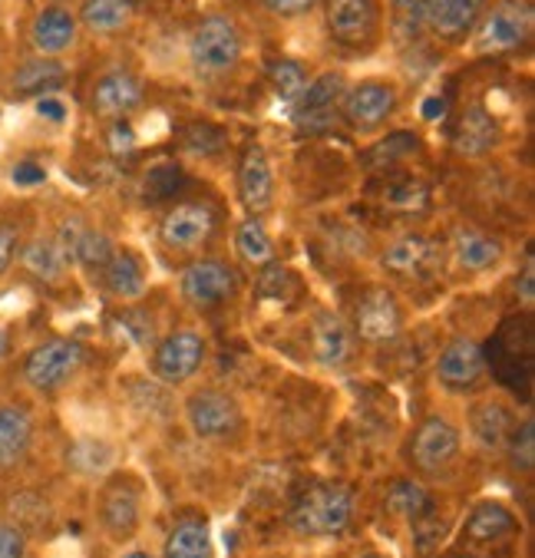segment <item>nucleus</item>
<instances>
[{
	"label": "nucleus",
	"mask_w": 535,
	"mask_h": 558,
	"mask_svg": "<svg viewBox=\"0 0 535 558\" xmlns=\"http://www.w3.org/2000/svg\"><path fill=\"white\" fill-rule=\"evenodd\" d=\"M130 17H133L130 0H86L80 11V21L96 34H113V31L126 27Z\"/></svg>",
	"instance_id": "7c9ffc66"
},
{
	"label": "nucleus",
	"mask_w": 535,
	"mask_h": 558,
	"mask_svg": "<svg viewBox=\"0 0 535 558\" xmlns=\"http://www.w3.org/2000/svg\"><path fill=\"white\" fill-rule=\"evenodd\" d=\"M143 102V86L130 73H110L102 76L93 89V109L99 117H113L123 120L130 109Z\"/></svg>",
	"instance_id": "6ab92c4d"
},
{
	"label": "nucleus",
	"mask_w": 535,
	"mask_h": 558,
	"mask_svg": "<svg viewBox=\"0 0 535 558\" xmlns=\"http://www.w3.org/2000/svg\"><path fill=\"white\" fill-rule=\"evenodd\" d=\"M453 143H457V149L463 156H483V153H489L499 143V126H496V120L486 113L483 106H473V109H466L463 120L457 123Z\"/></svg>",
	"instance_id": "5701e85b"
},
{
	"label": "nucleus",
	"mask_w": 535,
	"mask_h": 558,
	"mask_svg": "<svg viewBox=\"0 0 535 558\" xmlns=\"http://www.w3.org/2000/svg\"><path fill=\"white\" fill-rule=\"evenodd\" d=\"M83 361H86V351H83L80 341L57 338V341H47V344H40L37 351L27 354L24 380L40 393H53V390H60L63 384H70L76 377Z\"/></svg>",
	"instance_id": "7ed1b4c3"
},
{
	"label": "nucleus",
	"mask_w": 535,
	"mask_h": 558,
	"mask_svg": "<svg viewBox=\"0 0 535 558\" xmlns=\"http://www.w3.org/2000/svg\"><path fill=\"white\" fill-rule=\"evenodd\" d=\"M416 149H420V140H416L413 133H390L384 143H377V146L367 153V166H374V169H390L393 162L413 156Z\"/></svg>",
	"instance_id": "c9c22d12"
},
{
	"label": "nucleus",
	"mask_w": 535,
	"mask_h": 558,
	"mask_svg": "<svg viewBox=\"0 0 535 558\" xmlns=\"http://www.w3.org/2000/svg\"><path fill=\"white\" fill-rule=\"evenodd\" d=\"M14 258H17V232L0 226V275L14 265Z\"/></svg>",
	"instance_id": "49530a36"
},
{
	"label": "nucleus",
	"mask_w": 535,
	"mask_h": 558,
	"mask_svg": "<svg viewBox=\"0 0 535 558\" xmlns=\"http://www.w3.org/2000/svg\"><path fill=\"white\" fill-rule=\"evenodd\" d=\"M351 519H354L351 489L331 486V483L307 489L288 515L291 529L301 535H338L351 525Z\"/></svg>",
	"instance_id": "f257e3e1"
},
{
	"label": "nucleus",
	"mask_w": 535,
	"mask_h": 558,
	"mask_svg": "<svg viewBox=\"0 0 535 558\" xmlns=\"http://www.w3.org/2000/svg\"><path fill=\"white\" fill-rule=\"evenodd\" d=\"M11 179H14V185H21V189H31V185H44L47 182V169L40 166V162H17L14 166V172H11Z\"/></svg>",
	"instance_id": "a18cd8bd"
},
{
	"label": "nucleus",
	"mask_w": 535,
	"mask_h": 558,
	"mask_svg": "<svg viewBox=\"0 0 535 558\" xmlns=\"http://www.w3.org/2000/svg\"><path fill=\"white\" fill-rule=\"evenodd\" d=\"M205 361V341L195 330H175L156 348L153 371L162 384H182L189 380Z\"/></svg>",
	"instance_id": "9b49d317"
},
{
	"label": "nucleus",
	"mask_w": 535,
	"mask_h": 558,
	"mask_svg": "<svg viewBox=\"0 0 535 558\" xmlns=\"http://www.w3.org/2000/svg\"><path fill=\"white\" fill-rule=\"evenodd\" d=\"M21 262H24V268H27L34 278H40V281H57V278L63 275V268H66V262L60 258V252H57L53 242H31V245L24 248Z\"/></svg>",
	"instance_id": "72a5a7b5"
},
{
	"label": "nucleus",
	"mask_w": 535,
	"mask_h": 558,
	"mask_svg": "<svg viewBox=\"0 0 535 558\" xmlns=\"http://www.w3.org/2000/svg\"><path fill=\"white\" fill-rule=\"evenodd\" d=\"M37 117H44L47 123H63L66 120V106L57 96H40L37 99Z\"/></svg>",
	"instance_id": "09e8293b"
},
{
	"label": "nucleus",
	"mask_w": 535,
	"mask_h": 558,
	"mask_svg": "<svg viewBox=\"0 0 535 558\" xmlns=\"http://www.w3.org/2000/svg\"><path fill=\"white\" fill-rule=\"evenodd\" d=\"M410 453H413L416 470H423V473H440L460 453V429L450 420H443V416L423 420L420 429L413 433Z\"/></svg>",
	"instance_id": "1a4fd4ad"
},
{
	"label": "nucleus",
	"mask_w": 535,
	"mask_h": 558,
	"mask_svg": "<svg viewBox=\"0 0 535 558\" xmlns=\"http://www.w3.org/2000/svg\"><path fill=\"white\" fill-rule=\"evenodd\" d=\"M66 80V70L57 63V60H34V63H24L17 73H14V89L21 96H50L53 89H60Z\"/></svg>",
	"instance_id": "c85d7f7f"
},
{
	"label": "nucleus",
	"mask_w": 535,
	"mask_h": 558,
	"mask_svg": "<svg viewBox=\"0 0 535 558\" xmlns=\"http://www.w3.org/2000/svg\"><path fill=\"white\" fill-rule=\"evenodd\" d=\"M387 509H390L393 515H400V519L416 522V519H423L426 512H434V499H430V493H426L420 483L400 480V483H393L390 493H387Z\"/></svg>",
	"instance_id": "2f4dec72"
},
{
	"label": "nucleus",
	"mask_w": 535,
	"mask_h": 558,
	"mask_svg": "<svg viewBox=\"0 0 535 558\" xmlns=\"http://www.w3.org/2000/svg\"><path fill=\"white\" fill-rule=\"evenodd\" d=\"M344 93H348L344 76H338V73L317 76L294 99V113H291L294 126L304 130V133H320V130H328L331 123H338V106H341Z\"/></svg>",
	"instance_id": "39448f33"
},
{
	"label": "nucleus",
	"mask_w": 535,
	"mask_h": 558,
	"mask_svg": "<svg viewBox=\"0 0 535 558\" xmlns=\"http://www.w3.org/2000/svg\"><path fill=\"white\" fill-rule=\"evenodd\" d=\"M440 265H443V258H440L437 242L423 239V235H403L384 252V268L397 278H406V281L434 278L440 271Z\"/></svg>",
	"instance_id": "f8f14e48"
},
{
	"label": "nucleus",
	"mask_w": 535,
	"mask_h": 558,
	"mask_svg": "<svg viewBox=\"0 0 535 558\" xmlns=\"http://www.w3.org/2000/svg\"><path fill=\"white\" fill-rule=\"evenodd\" d=\"M447 113V99H426L423 102V117L426 120H437V117H443Z\"/></svg>",
	"instance_id": "3c124183"
},
{
	"label": "nucleus",
	"mask_w": 535,
	"mask_h": 558,
	"mask_svg": "<svg viewBox=\"0 0 535 558\" xmlns=\"http://www.w3.org/2000/svg\"><path fill=\"white\" fill-rule=\"evenodd\" d=\"M532 34V8L525 0H499V4L479 21L476 50L479 53H512Z\"/></svg>",
	"instance_id": "20e7f679"
},
{
	"label": "nucleus",
	"mask_w": 535,
	"mask_h": 558,
	"mask_svg": "<svg viewBox=\"0 0 535 558\" xmlns=\"http://www.w3.org/2000/svg\"><path fill=\"white\" fill-rule=\"evenodd\" d=\"M470 429H473V436L483 450H502L509 433H512V413L496 400L476 403L473 416H470Z\"/></svg>",
	"instance_id": "b1692460"
},
{
	"label": "nucleus",
	"mask_w": 535,
	"mask_h": 558,
	"mask_svg": "<svg viewBox=\"0 0 535 558\" xmlns=\"http://www.w3.org/2000/svg\"><path fill=\"white\" fill-rule=\"evenodd\" d=\"M34 442V423L21 407H0V470L17 466Z\"/></svg>",
	"instance_id": "aec40b11"
},
{
	"label": "nucleus",
	"mask_w": 535,
	"mask_h": 558,
	"mask_svg": "<svg viewBox=\"0 0 535 558\" xmlns=\"http://www.w3.org/2000/svg\"><path fill=\"white\" fill-rule=\"evenodd\" d=\"M120 327L126 330V338L139 348H149L156 341V333H153V317L143 314V311H126L120 317Z\"/></svg>",
	"instance_id": "79ce46f5"
},
{
	"label": "nucleus",
	"mask_w": 535,
	"mask_h": 558,
	"mask_svg": "<svg viewBox=\"0 0 535 558\" xmlns=\"http://www.w3.org/2000/svg\"><path fill=\"white\" fill-rule=\"evenodd\" d=\"M384 205L397 208V211H423L426 202H430V189L416 179H397L384 189Z\"/></svg>",
	"instance_id": "f704fd0d"
},
{
	"label": "nucleus",
	"mask_w": 535,
	"mask_h": 558,
	"mask_svg": "<svg viewBox=\"0 0 535 558\" xmlns=\"http://www.w3.org/2000/svg\"><path fill=\"white\" fill-rule=\"evenodd\" d=\"M239 189H242V202L252 208V211H265L271 205V195H275V179H271V166H268V156L252 146L242 159V169H239Z\"/></svg>",
	"instance_id": "412c9836"
},
{
	"label": "nucleus",
	"mask_w": 535,
	"mask_h": 558,
	"mask_svg": "<svg viewBox=\"0 0 535 558\" xmlns=\"http://www.w3.org/2000/svg\"><path fill=\"white\" fill-rule=\"evenodd\" d=\"M24 555H27V535L11 522H0V558H24Z\"/></svg>",
	"instance_id": "37998d69"
},
{
	"label": "nucleus",
	"mask_w": 535,
	"mask_h": 558,
	"mask_svg": "<svg viewBox=\"0 0 535 558\" xmlns=\"http://www.w3.org/2000/svg\"><path fill=\"white\" fill-rule=\"evenodd\" d=\"M426 11L430 0H390V31L397 44H416L426 31Z\"/></svg>",
	"instance_id": "c756f323"
},
{
	"label": "nucleus",
	"mask_w": 535,
	"mask_h": 558,
	"mask_svg": "<svg viewBox=\"0 0 535 558\" xmlns=\"http://www.w3.org/2000/svg\"><path fill=\"white\" fill-rule=\"evenodd\" d=\"M73 37H76V21L63 8L40 11L34 21V31H31V40H34L37 53H44V57H57V53L70 50Z\"/></svg>",
	"instance_id": "4be33fe9"
},
{
	"label": "nucleus",
	"mask_w": 535,
	"mask_h": 558,
	"mask_svg": "<svg viewBox=\"0 0 535 558\" xmlns=\"http://www.w3.org/2000/svg\"><path fill=\"white\" fill-rule=\"evenodd\" d=\"M102 278H106L110 294H117L123 301L139 298L146 291V271H143V262L133 252H113V258L106 262V268H102Z\"/></svg>",
	"instance_id": "393cba45"
},
{
	"label": "nucleus",
	"mask_w": 535,
	"mask_h": 558,
	"mask_svg": "<svg viewBox=\"0 0 535 558\" xmlns=\"http://www.w3.org/2000/svg\"><path fill=\"white\" fill-rule=\"evenodd\" d=\"M515 291L525 304L535 301V258L532 255H525V268H522V278L515 281Z\"/></svg>",
	"instance_id": "8fccbe9b"
},
{
	"label": "nucleus",
	"mask_w": 535,
	"mask_h": 558,
	"mask_svg": "<svg viewBox=\"0 0 535 558\" xmlns=\"http://www.w3.org/2000/svg\"><path fill=\"white\" fill-rule=\"evenodd\" d=\"M354 330H357V338L367 341V344H390V341H397L400 330H403V314H400L397 298L387 288H370L357 301Z\"/></svg>",
	"instance_id": "6e6552de"
},
{
	"label": "nucleus",
	"mask_w": 535,
	"mask_h": 558,
	"mask_svg": "<svg viewBox=\"0 0 535 558\" xmlns=\"http://www.w3.org/2000/svg\"><path fill=\"white\" fill-rule=\"evenodd\" d=\"M189 57L198 76H222L242 57V37L229 17H205L189 40Z\"/></svg>",
	"instance_id": "f03ea898"
},
{
	"label": "nucleus",
	"mask_w": 535,
	"mask_h": 558,
	"mask_svg": "<svg viewBox=\"0 0 535 558\" xmlns=\"http://www.w3.org/2000/svg\"><path fill=\"white\" fill-rule=\"evenodd\" d=\"M66 463L83 476H96L113 463V450L102 439H76L66 453Z\"/></svg>",
	"instance_id": "473e14b6"
},
{
	"label": "nucleus",
	"mask_w": 535,
	"mask_h": 558,
	"mask_svg": "<svg viewBox=\"0 0 535 558\" xmlns=\"http://www.w3.org/2000/svg\"><path fill=\"white\" fill-rule=\"evenodd\" d=\"M486 0H430V11H426V27L443 40H460L466 37L479 14H483Z\"/></svg>",
	"instance_id": "a211bd4d"
},
{
	"label": "nucleus",
	"mask_w": 535,
	"mask_h": 558,
	"mask_svg": "<svg viewBox=\"0 0 535 558\" xmlns=\"http://www.w3.org/2000/svg\"><path fill=\"white\" fill-rule=\"evenodd\" d=\"M99 522L113 538H130L139 525V493L136 486L113 480L99 496Z\"/></svg>",
	"instance_id": "f3484780"
},
{
	"label": "nucleus",
	"mask_w": 535,
	"mask_h": 558,
	"mask_svg": "<svg viewBox=\"0 0 535 558\" xmlns=\"http://www.w3.org/2000/svg\"><path fill=\"white\" fill-rule=\"evenodd\" d=\"M106 146H110L113 156H130L136 149V133L126 120H117L110 126V133H106Z\"/></svg>",
	"instance_id": "c03bdc74"
},
{
	"label": "nucleus",
	"mask_w": 535,
	"mask_h": 558,
	"mask_svg": "<svg viewBox=\"0 0 535 558\" xmlns=\"http://www.w3.org/2000/svg\"><path fill=\"white\" fill-rule=\"evenodd\" d=\"M328 31L335 34V40L348 47L370 44L377 31L374 0H328Z\"/></svg>",
	"instance_id": "2eb2a0df"
},
{
	"label": "nucleus",
	"mask_w": 535,
	"mask_h": 558,
	"mask_svg": "<svg viewBox=\"0 0 535 558\" xmlns=\"http://www.w3.org/2000/svg\"><path fill=\"white\" fill-rule=\"evenodd\" d=\"M268 76H271V86L281 99L294 102L301 93H304V66L294 63V60H275L268 66Z\"/></svg>",
	"instance_id": "4c0bfd02"
},
{
	"label": "nucleus",
	"mask_w": 535,
	"mask_h": 558,
	"mask_svg": "<svg viewBox=\"0 0 535 558\" xmlns=\"http://www.w3.org/2000/svg\"><path fill=\"white\" fill-rule=\"evenodd\" d=\"M361 558H384V555H374V551H370V555H361Z\"/></svg>",
	"instance_id": "5fc2aeb1"
},
{
	"label": "nucleus",
	"mask_w": 535,
	"mask_h": 558,
	"mask_svg": "<svg viewBox=\"0 0 535 558\" xmlns=\"http://www.w3.org/2000/svg\"><path fill=\"white\" fill-rule=\"evenodd\" d=\"M486 371V351L470 341V338H457L453 344H447V351L437 361V377L447 390H466L473 387Z\"/></svg>",
	"instance_id": "dca6fc26"
},
{
	"label": "nucleus",
	"mask_w": 535,
	"mask_h": 558,
	"mask_svg": "<svg viewBox=\"0 0 535 558\" xmlns=\"http://www.w3.org/2000/svg\"><path fill=\"white\" fill-rule=\"evenodd\" d=\"M239 255L248 262V265H271V255H275V248H271V239L265 235V229L258 226L255 218H248L245 226L239 229Z\"/></svg>",
	"instance_id": "e433bc0d"
},
{
	"label": "nucleus",
	"mask_w": 535,
	"mask_h": 558,
	"mask_svg": "<svg viewBox=\"0 0 535 558\" xmlns=\"http://www.w3.org/2000/svg\"><path fill=\"white\" fill-rule=\"evenodd\" d=\"M211 232H216V211L205 202H182L169 208L159 229L162 242L172 252H195L211 239Z\"/></svg>",
	"instance_id": "0eeeda50"
},
{
	"label": "nucleus",
	"mask_w": 535,
	"mask_h": 558,
	"mask_svg": "<svg viewBox=\"0 0 535 558\" xmlns=\"http://www.w3.org/2000/svg\"><path fill=\"white\" fill-rule=\"evenodd\" d=\"M265 4L281 17H297V14H307L317 0H265Z\"/></svg>",
	"instance_id": "de8ad7c7"
},
{
	"label": "nucleus",
	"mask_w": 535,
	"mask_h": 558,
	"mask_svg": "<svg viewBox=\"0 0 535 558\" xmlns=\"http://www.w3.org/2000/svg\"><path fill=\"white\" fill-rule=\"evenodd\" d=\"M8 351H11V341H8V333H4V330H0V361H4V357H8Z\"/></svg>",
	"instance_id": "603ef678"
},
{
	"label": "nucleus",
	"mask_w": 535,
	"mask_h": 558,
	"mask_svg": "<svg viewBox=\"0 0 535 558\" xmlns=\"http://www.w3.org/2000/svg\"><path fill=\"white\" fill-rule=\"evenodd\" d=\"M512 529H515V515L502 502H483L473 509V515L466 522V538L476 545H486V542H499Z\"/></svg>",
	"instance_id": "bb28decb"
},
{
	"label": "nucleus",
	"mask_w": 535,
	"mask_h": 558,
	"mask_svg": "<svg viewBox=\"0 0 535 558\" xmlns=\"http://www.w3.org/2000/svg\"><path fill=\"white\" fill-rule=\"evenodd\" d=\"M166 558H211V535L205 519L179 522L166 538Z\"/></svg>",
	"instance_id": "cd10ccee"
},
{
	"label": "nucleus",
	"mask_w": 535,
	"mask_h": 558,
	"mask_svg": "<svg viewBox=\"0 0 535 558\" xmlns=\"http://www.w3.org/2000/svg\"><path fill=\"white\" fill-rule=\"evenodd\" d=\"M182 298L195 307H216L229 301L239 288V278L222 262H192L179 278Z\"/></svg>",
	"instance_id": "9d476101"
},
{
	"label": "nucleus",
	"mask_w": 535,
	"mask_h": 558,
	"mask_svg": "<svg viewBox=\"0 0 535 558\" xmlns=\"http://www.w3.org/2000/svg\"><path fill=\"white\" fill-rule=\"evenodd\" d=\"M123 558H153V555H146V551H130V555H123Z\"/></svg>",
	"instance_id": "864d4df0"
},
{
	"label": "nucleus",
	"mask_w": 535,
	"mask_h": 558,
	"mask_svg": "<svg viewBox=\"0 0 535 558\" xmlns=\"http://www.w3.org/2000/svg\"><path fill=\"white\" fill-rule=\"evenodd\" d=\"M397 109V89L387 83H361L341 99V113L354 130H377Z\"/></svg>",
	"instance_id": "ddd939ff"
},
{
	"label": "nucleus",
	"mask_w": 535,
	"mask_h": 558,
	"mask_svg": "<svg viewBox=\"0 0 535 558\" xmlns=\"http://www.w3.org/2000/svg\"><path fill=\"white\" fill-rule=\"evenodd\" d=\"M311 351H314L317 364L344 367L354 357V330H351V324L335 311L317 314L314 327H311Z\"/></svg>",
	"instance_id": "4468645a"
},
{
	"label": "nucleus",
	"mask_w": 535,
	"mask_h": 558,
	"mask_svg": "<svg viewBox=\"0 0 535 558\" xmlns=\"http://www.w3.org/2000/svg\"><path fill=\"white\" fill-rule=\"evenodd\" d=\"M185 416L202 439H229L242 426V410L239 403L222 393V390H198L185 403Z\"/></svg>",
	"instance_id": "423d86ee"
},
{
	"label": "nucleus",
	"mask_w": 535,
	"mask_h": 558,
	"mask_svg": "<svg viewBox=\"0 0 535 558\" xmlns=\"http://www.w3.org/2000/svg\"><path fill=\"white\" fill-rule=\"evenodd\" d=\"M185 149L189 153H219L222 149V133L216 126H208V123H192L189 133H185Z\"/></svg>",
	"instance_id": "a19ab883"
},
{
	"label": "nucleus",
	"mask_w": 535,
	"mask_h": 558,
	"mask_svg": "<svg viewBox=\"0 0 535 558\" xmlns=\"http://www.w3.org/2000/svg\"><path fill=\"white\" fill-rule=\"evenodd\" d=\"M535 423L532 420H525L515 433H509V439H506V446H509V453H512V463H515V470H532V463H535Z\"/></svg>",
	"instance_id": "ea45409f"
},
{
	"label": "nucleus",
	"mask_w": 535,
	"mask_h": 558,
	"mask_svg": "<svg viewBox=\"0 0 535 558\" xmlns=\"http://www.w3.org/2000/svg\"><path fill=\"white\" fill-rule=\"evenodd\" d=\"M453 255H457V265L466 268V271H486L493 268L499 258H502V245L476 229H460L457 239H453Z\"/></svg>",
	"instance_id": "a878e982"
},
{
	"label": "nucleus",
	"mask_w": 535,
	"mask_h": 558,
	"mask_svg": "<svg viewBox=\"0 0 535 558\" xmlns=\"http://www.w3.org/2000/svg\"><path fill=\"white\" fill-rule=\"evenodd\" d=\"M182 185V169L175 162H159L149 169L146 175V185H143V195L149 202H162V198H172Z\"/></svg>",
	"instance_id": "58836bf2"
}]
</instances>
